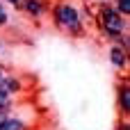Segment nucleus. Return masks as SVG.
<instances>
[{
  "label": "nucleus",
  "instance_id": "f257e3e1",
  "mask_svg": "<svg viewBox=\"0 0 130 130\" xmlns=\"http://www.w3.org/2000/svg\"><path fill=\"white\" fill-rule=\"evenodd\" d=\"M50 18H53V25L69 37L80 39L85 34V18L71 0H57L50 9Z\"/></svg>",
  "mask_w": 130,
  "mask_h": 130
},
{
  "label": "nucleus",
  "instance_id": "f03ea898",
  "mask_svg": "<svg viewBox=\"0 0 130 130\" xmlns=\"http://www.w3.org/2000/svg\"><path fill=\"white\" fill-rule=\"evenodd\" d=\"M96 25L103 34L105 41L114 43L123 32H128V18L121 16L112 2H98V9H96Z\"/></svg>",
  "mask_w": 130,
  "mask_h": 130
},
{
  "label": "nucleus",
  "instance_id": "7ed1b4c3",
  "mask_svg": "<svg viewBox=\"0 0 130 130\" xmlns=\"http://www.w3.org/2000/svg\"><path fill=\"white\" fill-rule=\"evenodd\" d=\"M0 130H32V121L25 119L14 105L0 112Z\"/></svg>",
  "mask_w": 130,
  "mask_h": 130
},
{
  "label": "nucleus",
  "instance_id": "20e7f679",
  "mask_svg": "<svg viewBox=\"0 0 130 130\" xmlns=\"http://www.w3.org/2000/svg\"><path fill=\"white\" fill-rule=\"evenodd\" d=\"M18 9H23L30 18H43L48 11V0H21Z\"/></svg>",
  "mask_w": 130,
  "mask_h": 130
},
{
  "label": "nucleus",
  "instance_id": "39448f33",
  "mask_svg": "<svg viewBox=\"0 0 130 130\" xmlns=\"http://www.w3.org/2000/svg\"><path fill=\"white\" fill-rule=\"evenodd\" d=\"M110 64L117 69V71H128V50L121 48L119 43H110Z\"/></svg>",
  "mask_w": 130,
  "mask_h": 130
},
{
  "label": "nucleus",
  "instance_id": "423d86ee",
  "mask_svg": "<svg viewBox=\"0 0 130 130\" xmlns=\"http://www.w3.org/2000/svg\"><path fill=\"white\" fill-rule=\"evenodd\" d=\"M117 107H119L121 117L130 114V85H128V80L119 82V87H117Z\"/></svg>",
  "mask_w": 130,
  "mask_h": 130
},
{
  "label": "nucleus",
  "instance_id": "0eeeda50",
  "mask_svg": "<svg viewBox=\"0 0 130 130\" xmlns=\"http://www.w3.org/2000/svg\"><path fill=\"white\" fill-rule=\"evenodd\" d=\"M0 89H2L5 94H9V96H18V94L23 91V80H21V75L9 73V75L0 82Z\"/></svg>",
  "mask_w": 130,
  "mask_h": 130
},
{
  "label": "nucleus",
  "instance_id": "6e6552de",
  "mask_svg": "<svg viewBox=\"0 0 130 130\" xmlns=\"http://www.w3.org/2000/svg\"><path fill=\"white\" fill-rule=\"evenodd\" d=\"M16 105V96H9V94H5L2 89H0V112L2 110H9V107H14Z\"/></svg>",
  "mask_w": 130,
  "mask_h": 130
},
{
  "label": "nucleus",
  "instance_id": "1a4fd4ad",
  "mask_svg": "<svg viewBox=\"0 0 130 130\" xmlns=\"http://www.w3.org/2000/svg\"><path fill=\"white\" fill-rule=\"evenodd\" d=\"M112 5L121 16H126V18L130 16V0H112Z\"/></svg>",
  "mask_w": 130,
  "mask_h": 130
},
{
  "label": "nucleus",
  "instance_id": "9d476101",
  "mask_svg": "<svg viewBox=\"0 0 130 130\" xmlns=\"http://www.w3.org/2000/svg\"><path fill=\"white\" fill-rule=\"evenodd\" d=\"M9 23V11H7V7H5V2L0 0V27H5Z\"/></svg>",
  "mask_w": 130,
  "mask_h": 130
},
{
  "label": "nucleus",
  "instance_id": "9b49d317",
  "mask_svg": "<svg viewBox=\"0 0 130 130\" xmlns=\"http://www.w3.org/2000/svg\"><path fill=\"white\" fill-rule=\"evenodd\" d=\"M117 130H130V123H128V117H121V121L117 123Z\"/></svg>",
  "mask_w": 130,
  "mask_h": 130
},
{
  "label": "nucleus",
  "instance_id": "f8f14e48",
  "mask_svg": "<svg viewBox=\"0 0 130 130\" xmlns=\"http://www.w3.org/2000/svg\"><path fill=\"white\" fill-rule=\"evenodd\" d=\"M7 75H9V69H7L5 64H0V82H2V80H5Z\"/></svg>",
  "mask_w": 130,
  "mask_h": 130
},
{
  "label": "nucleus",
  "instance_id": "ddd939ff",
  "mask_svg": "<svg viewBox=\"0 0 130 130\" xmlns=\"http://www.w3.org/2000/svg\"><path fill=\"white\" fill-rule=\"evenodd\" d=\"M2 2H7V5H14V7H18V5H21V0H2Z\"/></svg>",
  "mask_w": 130,
  "mask_h": 130
},
{
  "label": "nucleus",
  "instance_id": "4468645a",
  "mask_svg": "<svg viewBox=\"0 0 130 130\" xmlns=\"http://www.w3.org/2000/svg\"><path fill=\"white\" fill-rule=\"evenodd\" d=\"M98 2H110V0H98Z\"/></svg>",
  "mask_w": 130,
  "mask_h": 130
}]
</instances>
